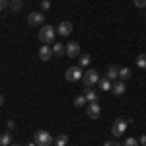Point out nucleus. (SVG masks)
Masks as SVG:
<instances>
[{
    "label": "nucleus",
    "instance_id": "obj_1",
    "mask_svg": "<svg viewBox=\"0 0 146 146\" xmlns=\"http://www.w3.org/2000/svg\"><path fill=\"white\" fill-rule=\"evenodd\" d=\"M55 35H56V29L53 25H41L37 37H39V41L43 45H49V43H55Z\"/></svg>",
    "mask_w": 146,
    "mask_h": 146
},
{
    "label": "nucleus",
    "instance_id": "obj_2",
    "mask_svg": "<svg viewBox=\"0 0 146 146\" xmlns=\"http://www.w3.org/2000/svg\"><path fill=\"white\" fill-rule=\"evenodd\" d=\"M82 76H84V72L80 66H68L66 72H64L66 82H78V80H82Z\"/></svg>",
    "mask_w": 146,
    "mask_h": 146
},
{
    "label": "nucleus",
    "instance_id": "obj_3",
    "mask_svg": "<svg viewBox=\"0 0 146 146\" xmlns=\"http://www.w3.org/2000/svg\"><path fill=\"white\" fill-rule=\"evenodd\" d=\"M35 144L37 146H51L53 144V136L47 131H37L35 133Z\"/></svg>",
    "mask_w": 146,
    "mask_h": 146
},
{
    "label": "nucleus",
    "instance_id": "obj_4",
    "mask_svg": "<svg viewBox=\"0 0 146 146\" xmlns=\"http://www.w3.org/2000/svg\"><path fill=\"white\" fill-rule=\"evenodd\" d=\"M82 80H84V86H86V88H92L96 82H100V74H98V70L90 68V70H86V72H84Z\"/></svg>",
    "mask_w": 146,
    "mask_h": 146
},
{
    "label": "nucleus",
    "instance_id": "obj_5",
    "mask_svg": "<svg viewBox=\"0 0 146 146\" xmlns=\"http://www.w3.org/2000/svg\"><path fill=\"white\" fill-rule=\"evenodd\" d=\"M127 127H129V121H125V119H115V123L111 127V133L113 136H121L127 131Z\"/></svg>",
    "mask_w": 146,
    "mask_h": 146
},
{
    "label": "nucleus",
    "instance_id": "obj_6",
    "mask_svg": "<svg viewBox=\"0 0 146 146\" xmlns=\"http://www.w3.org/2000/svg\"><path fill=\"white\" fill-rule=\"evenodd\" d=\"M43 22H45V14H43V12H31V14L27 16V23L33 25V27L43 25Z\"/></svg>",
    "mask_w": 146,
    "mask_h": 146
},
{
    "label": "nucleus",
    "instance_id": "obj_7",
    "mask_svg": "<svg viewBox=\"0 0 146 146\" xmlns=\"http://www.w3.org/2000/svg\"><path fill=\"white\" fill-rule=\"evenodd\" d=\"M86 111H88V117H90V119H98L100 113H101V107H100L98 101H90V103L86 105Z\"/></svg>",
    "mask_w": 146,
    "mask_h": 146
},
{
    "label": "nucleus",
    "instance_id": "obj_8",
    "mask_svg": "<svg viewBox=\"0 0 146 146\" xmlns=\"http://www.w3.org/2000/svg\"><path fill=\"white\" fill-rule=\"evenodd\" d=\"M56 33L62 35V37L70 35V33H72V23H70V22H60V23H58V27H56Z\"/></svg>",
    "mask_w": 146,
    "mask_h": 146
},
{
    "label": "nucleus",
    "instance_id": "obj_9",
    "mask_svg": "<svg viewBox=\"0 0 146 146\" xmlns=\"http://www.w3.org/2000/svg\"><path fill=\"white\" fill-rule=\"evenodd\" d=\"M39 58H41V60H51V58H53V49L49 45H43L39 49Z\"/></svg>",
    "mask_w": 146,
    "mask_h": 146
},
{
    "label": "nucleus",
    "instance_id": "obj_10",
    "mask_svg": "<svg viewBox=\"0 0 146 146\" xmlns=\"http://www.w3.org/2000/svg\"><path fill=\"white\" fill-rule=\"evenodd\" d=\"M125 90H127V88H125V82H123V80H119V82L115 80V82H113L111 92L115 94V96H123V94H125Z\"/></svg>",
    "mask_w": 146,
    "mask_h": 146
},
{
    "label": "nucleus",
    "instance_id": "obj_11",
    "mask_svg": "<svg viewBox=\"0 0 146 146\" xmlns=\"http://www.w3.org/2000/svg\"><path fill=\"white\" fill-rule=\"evenodd\" d=\"M66 55L70 56V58L78 56L80 55V45H78V43H68V45H66Z\"/></svg>",
    "mask_w": 146,
    "mask_h": 146
},
{
    "label": "nucleus",
    "instance_id": "obj_12",
    "mask_svg": "<svg viewBox=\"0 0 146 146\" xmlns=\"http://www.w3.org/2000/svg\"><path fill=\"white\" fill-rule=\"evenodd\" d=\"M105 78L111 80V82H113V80H117V78H119V68H117V66H109V68H107V72H105Z\"/></svg>",
    "mask_w": 146,
    "mask_h": 146
},
{
    "label": "nucleus",
    "instance_id": "obj_13",
    "mask_svg": "<svg viewBox=\"0 0 146 146\" xmlns=\"http://www.w3.org/2000/svg\"><path fill=\"white\" fill-rule=\"evenodd\" d=\"M66 53V45H62V43H53V55L55 56H62Z\"/></svg>",
    "mask_w": 146,
    "mask_h": 146
},
{
    "label": "nucleus",
    "instance_id": "obj_14",
    "mask_svg": "<svg viewBox=\"0 0 146 146\" xmlns=\"http://www.w3.org/2000/svg\"><path fill=\"white\" fill-rule=\"evenodd\" d=\"M84 96H86L88 103H90V101H98V92L92 90V88H86V90H84Z\"/></svg>",
    "mask_w": 146,
    "mask_h": 146
},
{
    "label": "nucleus",
    "instance_id": "obj_15",
    "mask_svg": "<svg viewBox=\"0 0 146 146\" xmlns=\"http://www.w3.org/2000/svg\"><path fill=\"white\" fill-rule=\"evenodd\" d=\"M131 76H133V72H131V68H119V78L123 80H131Z\"/></svg>",
    "mask_w": 146,
    "mask_h": 146
},
{
    "label": "nucleus",
    "instance_id": "obj_16",
    "mask_svg": "<svg viewBox=\"0 0 146 146\" xmlns=\"http://www.w3.org/2000/svg\"><path fill=\"white\" fill-rule=\"evenodd\" d=\"M98 84H100V88H101L103 92L111 90V86H113V82H111V80H107V78H101L100 82H98Z\"/></svg>",
    "mask_w": 146,
    "mask_h": 146
},
{
    "label": "nucleus",
    "instance_id": "obj_17",
    "mask_svg": "<svg viewBox=\"0 0 146 146\" xmlns=\"http://www.w3.org/2000/svg\"><path fill=\"white\" fill-rule=\"evenodd\" d=\"M0 144H2V146H10L12 144V135H10V133L0 135Z\"/></svg>",
    "mask_w": 146,
    "mask_h": 146
},
{
    "label": "nucleus",
    "instance_id": "obj_18",
    "mask_svg": "<svg viewBox=\"0 0 146 146\" xmlns=\"http://www.w3.org/2000/svg\"><path fill=\"white\" fill-rule=\"evenodd\" d=\"M55 144L56 146H66L68 144V136L66 135H58V136H56V140H55Z\"/></svg>",
    "mask_w": 146,
    "mask_h": 146
},
{
    "label": "nucleus",
    "instance_id": "obj_19",
    "mask_svg": "<svg viewBox=\"0 0 146 146\" xmlns=\"http://www.w3.org/2000/svg\"><path fill=\"white\" fill-rule=\"evenodd\" d=\"M136 66L138 68H146V53L136 56Z\"/></svg>",
    "mask_w": 146,
    "mask_h": 146
},
{
    "label": "nucleus",
    "instance_id": "obj_20",
    "mask_svg": "<svg viewBox=\"0 0 146 146\" xmlns=\"http://www.w3.org/2000/svg\"><path fill=\"white\" fill-rule=\"evenodd\" d=\"M74 105H76V107H84V105H88V100H86V96H78V98L74 100Z\"/></svg>",
    "mask_w": 146,
    "mask_h": 146
},
{
    "label": "nucleus",
    "instance_id": "obj_21",
    "mask_svg": "<svg viewBox=\"0 0 146 146\" xmlns=\"http://www.w3.org/2000/svg\"><path fill=\"white\" fill-rule=\"evenodd\" d=\"M90 60H92L90 55H82V56H80V68H82V66H88V64H90Z\"/></svg>",
    "mask_w": 146,
    "mask_h": 146
},
{
    "label": "nucleus",
    "instance_id": "obj_22",
    "mask_svg": "<svg viewBox=\"0 0 146 146\" xmlns=\"http://www.w3.org/2000/svg\"><path fill=\"white\" fill-rule=\"evenodd\" d=\"M123 146H138V140H136V138H131V136H129V138L125 140V144H123Z\"/></svg>",
    "mask_w": 146,
    "mask_h": 146
},
{
    "label": "nucleus",
    "instance_id": "obj_23",
    "mask_svg": "<svg viewBox=\"0 0 146 146\" xmlns=\"http://www.w3.org/2000/svg\"><path fill=\"white\" fill-rule=\"evenodd\" d=\"M49 8H51V2L49 0H43L41 2V10H49Z\"/></svg>",
    "mask_w": 146,
    "mask_h": 146
},
{
    "label": "nucleus",
    "instance_id": "obj_24",
    "mask_svg": "<svg viewBox=\"0 0 146 146\" xmlns=\"http://www.w3.org/2000/svg\"><path fill=\"white\" fill-rule=\"evenodd\" d=\"M133 2H135L138 8H146V0H133Z\"/></svg>",
    "mask_w": 146,
    "mask_h": 146
},
{
    "label": "nucleus",
    "instance_id": "obj_25",
    "mask_svg": "<svg viewBox=\"0 0 146 146\" xmlns=\"http://www.w3.org/2000/svg\"><path fill=\"white\" fill-rule=\"evenodd\" d=\"M12 10H18V8H20V0H12Z\"/></svg>",
    "mask_w": 146,
    "mask_h": 146
},
{
    "label": "nucleus",
    "instance_id": "obj_26",
    "mask_svg": "<svg viewBox=\"0 0 146 146\" xmlns=\"http://www.w3.org/2000/svg\"><path fill=\"white\" fill-rule=\"evenodd\" d=\"M103 146H121V144H119L117 140H107V142H105Z\"/></svg>",
    "mask_w": 146,
    "mask_h": 146
},
{
    "label": "nucleus",
    "instance_id": "obj_27",
    "mask_svg": "<svg viewBox=\"0 0 146 146\" xmlns=\"http://www.w3.org/2000/svg\"><path fill=\"white\" fill-rule=\"evenodd\" d=\"M138 144H144V146H146V135H142V136H140V140H138Z\"/></svg>",
    "mask_w": 146,
    "mask_h": 146
},
{
    "label": "nucleus",
    "instance_id": "obj_28",
    "mask_svg": "<svg viewBox=\"0 0 146 146\" xmlns=\"http://www.w3.org/2000/svg\"><path fill=\"white\" fill-rule=\"evenodd\" d=\"M4 8H6V0H0V12L4 10Z\"/></svg>",
    "mask_w": 146,
    "mask_h": 146
},
{
    "label": "nucleus",
    "instance_id": "obj_29",
    "mask_svg": "<svg viewBox=\"0 0 146 146\" xmlns=\"http://www.w3.org/2000/svg\"><path fill=\"white\" fill-rule=\"evenodd\" d=\"M25 146H37V144H35V142H29V144H25Z\"/></svg>",
    "mask_w": 146,
    "mask_h": 146
},
{
    "label": "nucleus",
    "instance_id": "obj_30",
    "mask_svg": "<svg viewBox=\"0 0 146 146\" xmlns=\"http://www.w3.org/2000/svg\"><path fill=\"white\" fill-rule=\"evenodd\" d=\"M2 103H4V98H2V96H0V105H2Z\"/></svg>",
    "mask_w": 146,
    "mask_h": 146
},
{
    "label": "nucleus",
    "instance_id": "obj_31",
    "mask_svg": "<svg viewBox=\"0 0 146 146\" xmlns=\"http://www.w3.org/2000/svg\"><path fill=\"white\" fill-rule=\"evenodd\" d=\"M10 146H18V144H10Z\"/></svg>",
    "mask_w": 146,
    "mask_h": 146
},
{
    "label": "nucleus",
    "instance_id": "obj_32",
    "mask_svg": "<svg viewBox=\"0 0 146 146\" xmlns=\"http://www.w3.org/2000/svg\"><path fill=\"white\" fill-rule=\"evenodd\" d=\"M66 146H68V144H66Z\"/></svg>",
    "mask_w": 146,
    "mask_h": 146
}]
</instances>
